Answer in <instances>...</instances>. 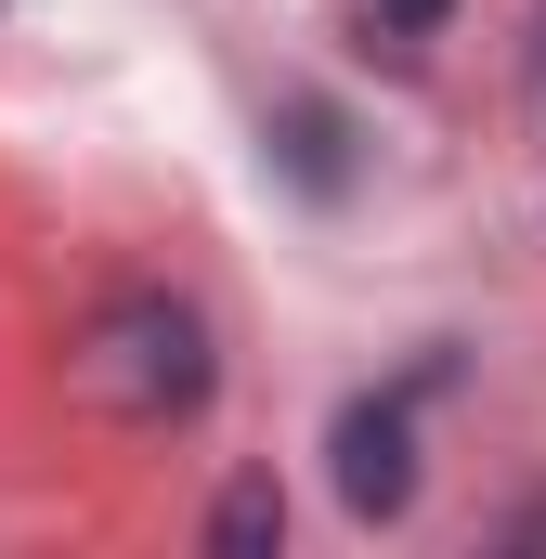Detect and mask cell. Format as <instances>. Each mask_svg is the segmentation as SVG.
<instances>
[{
    "label": "cell",
    "mask_w": 546,
    "mask_h": 559,
    "mask_svg": "<svg viewBox=\"0 0 546 559\" xmlns=\"http://www.w3.org/2000/svg\"><path fill=\"white\" fill-rule=\"evenodd\" d=\"M66 365H79V391H92L105 417H131V429H182L222 391V338H209V312L169 299V286H118V299L79 325Z\"/></svg>",
    "instance_id": "obj_1"
},
{
    "label": "cell",
    "mask_w": 546,
    "mask_h": 559,
    "mask_svg": "<svg viewBox=\"0 0 546 559\" xmlns=\"http://www.w3.org/2000/svg\"><path fill=\"white\" fill-rule=\"evenodd\" d=\"M442 378V365H429ZM416 378V391H429ZM416 391H352L339 417H325V481H339V508L352 521H404L416 508Z\"/></svg>",
    "instance_id": "obj_2"
},
{
    "label": "cell",
    "mask_w": 546,
    "mask_h": 559,
    "mask_svg": "<svg viewBox=\"0 0 546 559\" xmlns=\"http://www.w3.org/2000/svg\"><path fill=\"white\" fill-rule=\"evenodd\" d=\"M273 547H286V495H273V468L222 481V508H209V559H273Z\"/></svg>",
    "instance_id": "obj_3"
},
{
    "label": "cell",
    "mask_w": 546,
    "mask_h": 559,
    "mask_svg": "<svg viewBox=\"0 0 546 559\" xmlns=\"http://www.w3.org/2000/svg\"><path fill=\"white\" fill-rule=\"evenodd\" d=\"M273 156H286L299 195H352V156H339V118H325V105H286V118H273Z\"/></svg>",
    "instance_id": "obj_4"
},
{
    "label": "cell",
    "mask_w": 546,
    "mask_h": 559,
    "mask_svg": "<svg viewBox=\"0 0 546 559\" xmlns=\"http://www.w3.org/2000/svg\"><path fill=\"white\" fill-rule=\"evenodd\" d=\"M442 13H455V0H378V26H391V52H416V39H429Z\"/></svg>",
    "instance_id": "obj_5"
},
{
    "label": "cell",
    "mask_w": 546,
    "mask_h": 559,
    "mask_svg": "<svg viewBox=\"0 0 546 559\" xmlns=\"http://www.w3.org/2000/svg\"><path fill=\"white\" fill-rule=\"evenodd\" d=\"M0 13H13V0H0Z\"/></svg>",
    "instance_id": "obj_6"
}]
</instances>
